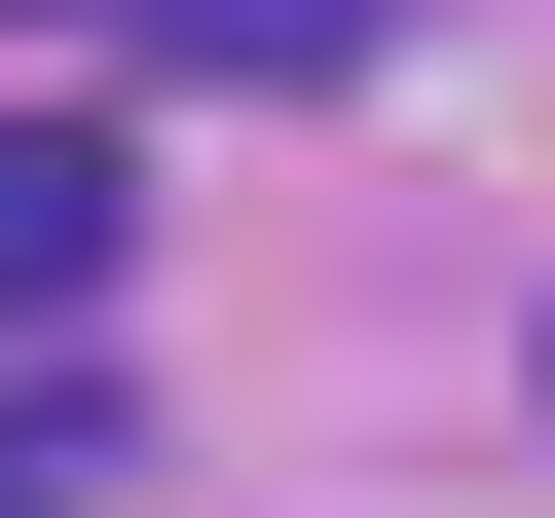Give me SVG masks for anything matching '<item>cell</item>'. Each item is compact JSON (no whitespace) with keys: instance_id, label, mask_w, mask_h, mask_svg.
Returning a JSON list of instances; mask_svg holds the SVG:
<instances>
[{"instance_id":"obj_1","label":"cell","mask_w":555,"mask_h":518,"mask_svg":"<svg viewBox=\"0 0 555 518\" xmlns=\"http://www.w3.org/2000/svg\"><path fill=\"white\" fill-rule=\"evenodd\" d=\"M112 259H149V148H38V112H0V334H75Z\"/></svg>"},{"instance_id":"obj_2","label":"cell","mask_w":555,"mask_h":518,"mask_svg":"<svg viewBox=\"0 0 555 518\" xmlns=\"http://www.w3.org/2000/svg\"><path fill=\"white\" fill-rule=\"evenodd\" d=\"M185 38H222V75H371L408 0H185Z\"/></svg>"},{"instance_id":"obj_3","label":"cell","mask_w":555,"mask_h":518,"mask_svg":"<svg viewBox=\"0 0 555 518\" xmlns=\"http://www.w3.org/2000/svg\"><path fill=\"white\" fill-rule=\"evenodd\" d=\"M38 444H75V407H38ZM38 444H0V518H38Z\"/></svg>"}]
</instances>
